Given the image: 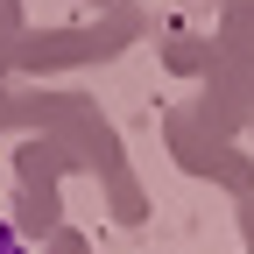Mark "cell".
<instances>
[{
	"label": "cell",
	"instance_id": "obj_1",
	"mask_svg": "<svg viewBox=\"0 0 254 254\" xmlns=\"http://www.w3.org/2000/svg\"><path fill=\"white\" fill-rule=\"evenodd\" d=\"M0 254H21V233L7 226V219H0Z\"/></svg>",
	"mask_w": 254,
	"mask_h": 254
}]
</instances>
